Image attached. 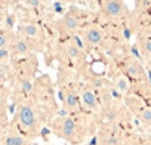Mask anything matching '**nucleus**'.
I'll return each mask as SVG.
<instances>
[{"label":"nucleus","mask_w":151,"mask_h":145,"mask_svg":"<svg viewBox=\"0 0 151 145\" xmlns=\"http://www.w3.org/2000/svg\"><path fill=\"white\" fill-rule=\"evenodd\" d=\"M9 58V50L8 49H0V61H5Z\"/></svg>","instance_id":"nucleus-17"},{"label":"nucleus","mask_w":151,"mask_h":145,"mask_svg":"<svg viewBox=\"0 0 151 145\" xmlns=\"http://www.w3.org/2000/svg\"><path fill=\"white\" fill-rule=\"evenodd\" d=\"M3 145H27V139L19 135H9L3 139Z\"/></svg>","instance_id":"nucleus-10"},{"label":"nucleus","mask_w":151,"mask_h":145,"mask_svg":"<svg viewBox=\"0 0 151 145\" xmlns=\"http://www.w3.org/2000/svg\"><path fill=\"white\" fill-rule=\"evenodd\" d=\"M18 120L22 127L25 129H34L37 124V117L34 110L30 105H21L18 110Z\"/></svg>","instance_id":"nucleus-2"},{"label":"nucleus","mask_w":151,"mask_h":145,"mask_svg":"<svg viewBox=\"0 0 151 145\" xmlns=\"http://www.w3.org/2000/svg\"><path fill=\"white\" fill-rule=\"evenodd\" d=\"M107 145H119V139L116 136H111L107 139Z\"/></svg>","instance_id":"nucleus-20"},{"label":"nucleus","mask_w":151,"mask_h":145,"mask_svg":"<svg viewBox=\"0 0 151 145\" xmlns=\"http://www.w3.org/2000/svg\"><path fill=\"white\" fill-rule=\"evenodd\" d=\"M21 88H22V92H25V93H30V92L33 90V83H31L30 80H22V83H21Z\"/></svg>","instance_id":"nucleus-16"},{"label":"nucleus","mask_w":151,"mask_h":145,"mask_svg":"<svg viewBox=\"0 0 151 145\" xmlns=\"http://www.w3.org/2000/svg\"><path fill=\"white\" fill-rule=\"evenodd\" d=\"M67 53H68V56H70L71 59H77V58L80 56V49L71 43V45L67 46Z\"/></svg>","instance_id":"nucleus-14"},{"label":"nucleus","mask_w":151,"mask_h":145,"mask_svg":"<svg viewBox=\"0 0 151 145\" xmlns=\"http://www.w3.org/2000/svg\"><path fill=\"white\" fill-rule=\"evenodd\" d=\"M55 11H56V12H62V8H61V3H55Z\"/></svg>","instance_id":"nucleus-23"},{"label":"nucleus","mask_w":151,"mask_h":145,"mask_svg":"<svg viewBox=\"0 0 151 145\" xmlns=\"http://www.w3.org/2000/svg\"><path fill=\"white\" fill-rule=\"evenodd\" d=\"M139 120L145 124L151 127V107H144L139 111Z\"/></svg>","instance_id":"nucleus-11"},{"label":"nucleus","mask_w":151,"mask_h":145,"mask_svg":"<svg viewBox=\"0 0 151 145\" xmlns=\"http://www.w3.org/2000/svg\"><path fill=\"white\" fill-rule=\"evenodd\" d=\"M126 71H127V77L130 79H142L145 76V71L138 61H130L126 67Z\"/></svg>","instance_id":"nucleus-6"},{"label":"nucleus","mask_w":151,"mask_h":145,"mask_svg":"<svg viewBox=\"0 0 151 145\" xmlns=\"http://www.w3.org/2000/svg\"><path fill=\"white\" fill-rule=\"evenodd\" d=\"M22 30H24L25 36H28V37H33V39L40 37V28L34 24H27V25H24Z\"/></svg>","instance_id":"nucleus-12"},{"label":"nucleus","mask_w":151,"mask_h":145,"mask_svg":"<svg viewBox=\"0 0 151 145\" xmlns=\"http://www.w3.org/2000/svg\"><path fill=\"white\" fill-rule=\"evenodd\" d=\"M15 52L18 55H27L30 52V45L27 40H18L15 43Z\"/></svg>","instance_id":"nucleus-13"},{"label":"nucleus","mask_w":151,"mask_h":145,"mask_svg":"<svg viewBox=\"0 0 151 145\" xmlns=\"http://www.w3.org/2000/svg\"><path fill=\"white\" fill-rule=\"evenodd\" d=\"M85 39L88 42V45L91 46H98L102 42V31L98 27H89L85 31Z\"/></svg>","instance_id":"nucleus-5"},{"label":"nucleus","mask_w":151,"mask_h":145,"mask_svg":"<svg viewBox=\"0 0 151 145\" xmlns=\"http://www.w3.org/2000/svg\"><path fill=\"white\" fill-rule=\"evenodd\" d=\"M80 102L88 108V110H95L98 107V96L93 90L91 89H85L82 92V96H80Z\"/></svg>","instance_id":"nucleus-4"},{"label":"nucleus","mask_w":151,"mask_h":145,"mask_svg":"<svg viewBox=\"0 0 151 145\" xmlns=\"http://www.w3.org/2000/svg\"><path fill=\"white\" fill-rule=\"evenodd\" d=\"M58 133L67 139V141H74L77 136V124L71 117H64L59 118L58 121Z\"/></svg>","instance_id":"nucleus-1"},{"label":"nucleus","mask_w":151,"mask_h":145,"mask_svg":"<svg viewBox=\"0 0 151 145\" xmlns=\"http://www.w3.org/2000/svg\"><path fill=\"white\" fill-rule=\"evenodd\" d=\"M61 25H62V28H64L65 31L74 33V31H77V28H79V19L76 18L74 15L68 14V15H65V17L62 18Z\"/></svg>","instance_id":"nucleus-7"},{"label":"nucleus","mask_w":151,"mask_h":145,"mask_svg":"<svg viewBox=\"0 0 151 145\" xmlns=\"http://www.w3.org/2000/svg\"><path fill=\"white\" fill-rule=\"evenodd\" d=\"M6 80V70L3 67H0V83H3Z\"/></svg>","instance_id":"nucleus-19"},{"label":"nucleus","mask_w":151,"mask_h":145,"mask_svg":"<svg viewBox=\"0 0 151 145\" xmlns=\"http://www.w3.org/2000/svg\"><path fill=\"white\" fill-rule=\"evenodd\" d=\"M147 33H148V37L151 39V27H148V28H147Z\"/></svg>","instance_id":"nucleus-24"},{"label":"nucleus","mask_w":151,"mask_h":145,"mask_svg":"<svg viewBox=\"0 0 151 145\" xmlns=\"http://www.w3.org/2000/svg\"><path fill=\"white\" fill-rule=\"evenodd\" d=\"M141 46H142V52H144L145 55L151 56V39H150V37L144 39L142 43H141Z\"/></svg>","instance_id":"nucleus-15"},{"label":"nucleus","mask_w":151,"mask_h":145,"mask_svg":"<svg viewBox=\"0 0 151 145\" xmlns=\"http://www.w3.org/2000/svg\"><path fill=\"white\" fill-rule=\"evenodd\" d=\"M116 89L119 90V93H127L130 89V82L127 79V76H119L116 80Z\"/></svg>","instance_id":"nucleus-9"},{"label":"nucleus","mask_w":151,"mask_h":145,"mask_svg":"<svg viewBox=\"0 0 151 145\" xmlns=\"http://www.w3.org/2000/svg\"><path fill=\"white\" fill-rule=\"evenodd\" d=\"M102 11L110 18H120L124 14V6L120 0H104Z\"/></svg>","instance_id":"nucleus-3"},{"label":"nucleus","mask_w":151,"mask_h":145,"mask_svg":"<svg viewBox=\"0 0 151 145\" xmlns=\"http://www.w3.org/2000/svg\"><path fill=\"white\" fill-rule=\"evenodd\" d=\"M27 3H28V6H31V8H37V6L40 5V0H27Z\"/></svg>","instance_id":"nucleus-21"},{"label":"nucleus","mask_w":151,"mask_h":145,"mask_svg":"<svg viewBox=\"0 0 151 145\" xmlns=\"http://www.w3.org/2000/svg\"><path fill=\"white\" fill-rule=\"evenodd\" d=\"M61 2H67L68 3V2H73V0H61Z\"/></svg>","instance_id":"nucleus-25"},{"label":"nucleus","mask_w":151,"mask_h":145,"mask_svg":"<svg viewBox=\"0 0 151 145\" xmlns=\"http://www.w3.org/2000/svg\"><path fill=\"white\" fill-rule=\"evenodd\" d=\"M5 101H6V98H5L3 92H0V110H2V108L5 107Z\"/></svg>","instance_id":"nucleus-22"},{"label":"nucleus","mask_w":151,"mask_h":145,"mask_svg":"<svg viewBox=\"0 0 151 145\" xmlns=\"http://www.w3.org/2000/svg\"><path fill=\"white\" fill-rule=\"evenodd\" d=\"M6 46H8V39L3 34H0V49H6Z\"/></svg>","instance_id":"nucleus-18"},{"label":"nucleus","mask_w":151,"mask_h":145,"mask_svg":"<svg viewBox=\"0 0 151 145\" xmlns=\"http://www.w3.org/2000/svg\"><path fill=\"white\" fill-rule=\"evenodd\" d=\"M64 104H65V107L70 111H76L79 108V105H80V98L76 95L74 92H68L65 95V98H64Z\"/></svg>","instance_id":"nucleus-8"}]
</instances>
